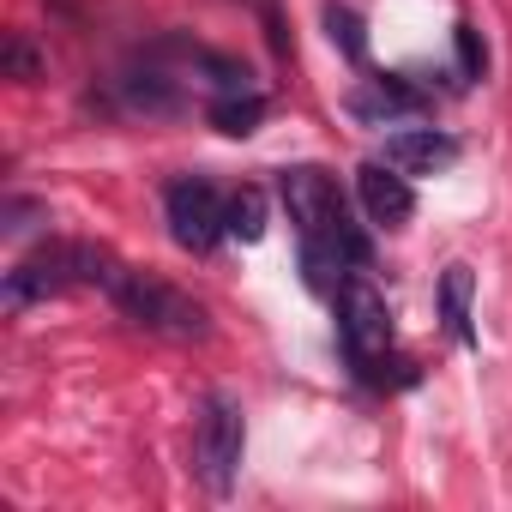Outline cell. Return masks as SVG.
<instances>
[{
	"label": "cell",
	"instance_id": "cell-7",
	"mask_svg": "<svg viewBox=\"0 0 512 512\" xmlns=\"http://www.w3.org/2000/svg\"><path fill=\"white\" fill-rule=\"evenodd\" d=\"M380 163H392L398 175H440V169L458 163V139L440 133V127H404V133L386 139Z\"/></svg>",
	"mask_w": 512,
	"mask_h": 512
},
{
	"label": "cell",
	"instance_id": "cell-1",
	"mask_svg": "<svg viewBox=\"0 0 512 512\" xmlns=\"http://www.w3.org/2000/svg\"><path fill=\"white\" fill-rule=\"evenodd\" d=\"M121 272V260L97 241H43L31 260H19L7 272V314H25L31 302H49V296H67V290H109Z\"/></svg>",
	"mask_w": 512,
	"mask_h": 512
},
{
	"label": "cell",
	"instance_id": "cell-3",
	"mask_svg": "<svg viewBox=\"0 0 512 512\" xmlns=\"http://www.w3.org/2000/svg\"><path fill=\"white\" fill-rule=\"evenodd\" d=\"M332 302H338V344H344L350 368H356L368 386H392L386 368H398L404 356H392V314H386V296L356 272V278H344V290H338Z\"/></svg>",
	"mask_w": 512,
	"mask_h": 512
},
{
	"label": "cell",
	"instance_id": "cell-5",
	"mask_svg": "<svg viewBox=\"0 0 512 512\" xmlns=\"http://www.w3.org/2000/svg\"><path fill=\"white\" fill-rule=\"evenodd\" d=\"M223 211H229V199H223L205 175H181V181H169V193H163L169 235H175V247H187V253H211V247L229 235Z\"/></svg>",
	"mask_w": 512,
	"mask_h": 512
},
{
	"label": "cell",
	"instance_id": "cell-13",
	"mask_svg": "<svg viewBox=\"0 0 512 512\" xmlns=\"http://www.w3.org/2000/svg\"><path fill=\"white\" fill-rule=\"evenodd\" d=\"M0 61H7V79H13V85L43 79V61H37V49L25 43V31H13V37H7V55H0Z\"/></svg>",
	"mask_w": 512,
	"mask_h": 512
},
{
	"label": "cell",
	"instance_id": "cell-11",
	"mask_svg": "<svg viewBox=\"0 0 512 512\" xmlns=\"http://www.w3.org/2000/svg\"><path fill=\"white\" fill-rule=\"evenodd\" d=\"M266 187H241V193H229V211H223V223H229V235L235 241H260L266 235Z\"/></svg>",
	"mask_w": 512,
	"mask_h": 512
},
{
	"label": "cell",
	"instance_id": "cell-14",
	"mask_svg": "<svg viewBox=\"0 0 512 512\" xmlns=\"http://www.w3.org/2000/svg\"><path fill=\"white\" fill-rule=\"evenodd\" d=\"M37 211H43V205H31V199H7V211H0V235H25Z\"/></svg>",
	"mask_w": 512,
	"mask_h": 512
},
{
	"label": "cell",
	"instance_id": "cell-9",
	"mask_svg": "<svg viewBox=\"0 0 512 512\" xmlns=\"http://www.w3.org/2000/svg\"><path fill=\"white\" fill-rule=\"evenodd\" d=\"M470 290H476V278H470V266H446L440 272V326H446V338L452 344H476V332H470Z\"/></svg>",
	"mask_w": 512,
	"mask_h": 512
},
{
	"label": "cell",
	"instance_id": "cell-8",
	"mask_svg": "<svg viewBox=\"0 0 512 512\" xmlns=\"http://www.w3.org/2000/svg\"><path fill=\"white\" fill-rule=\"evenodd\" d=\"M428 109V91L404 85V79H368L350 91V115L368 121V127H386V121H404V115H422Z\"/></svg>",
	"mask_w": 512,
	"mask_h": 512
},
{
	"label": "cell",
	"instance_id": "cell-6",
	"mask_svg": "<svg viewBox=\"0 0 512 512\" xmlns=\"http://www.w3.org/2000/svg\"><path fill=\"white\" fill-rule=\"evenodd\" d=\"M356 193H362V211L380 223V229H404L416 217V193H410V175H398L392 163H362L356 169Z\"/></svg>",
	"mask_w": 512,
	"mask_h": 512
},
{
	"label": "cell",
	"instance_id": "cell-10",
	"mask_svg": "<svg viewBox=\"0 0 512 512\" xmlns=\"http://www.w3.org/2000/svg\"><path fill=\"white\" fill-rule=\"evenodd\" d=\"M260 121H266V97H260V91H223V97L211 103V127L229 133V139H247Z\"/></svg>",
	"mask_w": 512,
	"mask_h": 512
},
{
	"label": "cell",
	"instance_id": "cell-12",
	"mask_svg": "<svg viewBox=\"0 0 512 512\" xmlns=\"http://www.w3.org/2000/svg\"><path fill=\"white\" fill-rule=\"evenodd\" d=\"M326 37H332L356 67L368 61V25H362V13H356V7H344V0H326Z\"/></svg>",
	"mask_w": 512,
	"mask_h": 512
},
{
	"label": "cell",
	"instance_id": "cell-4",
	"mask_svg": "<svg viewBox=\"0 0 512 512\" xmlns=\"http://www.w3.org/2000/svg\"><path fill=\"white\" fill-rule=\"evenodd\" d=\"M241 452H247V422H241V404L235 398H205L199 410V434H193V458H199V476L211 494H229L235 476H241Z\"/></svg>",
	"mask_w": 512,
	"mask_h": 512
},
{
	"label": "cell",
	"instance_id": "cell-15",
	"mask_svg": "<svg viewBox=\"0 0 512 512\" xmlns=\"http://www.w3.org/2000/svg\"><path fill=\"white\" fill-rule=\"evenodd\" d=\"M458 61H464V73H470V79H482V67H488V55H482V43H476V31H470V25H458Z\"/></svg>",
	"mask_w": 512,
	"mask_h": 512
},
{
	"label": "cell",
	"instance_id": "cell-2",
	"mask_svg": "<svg viewBox=\"0 0 512 512\" xmlns=\"http://www.w3.org/2000/svg\"><path fill=\"white\" fill-rule=\"evenodd\" d=\"M103 296H109V302L121 308V320H133L139 332H157V338H175V344L211 338V314H205L193 296H181L175 284L151 278V272H127V266H121Z\"/></svg>",
	"mask_w": 512,
	"mask_h": 512
}]
</instances>
